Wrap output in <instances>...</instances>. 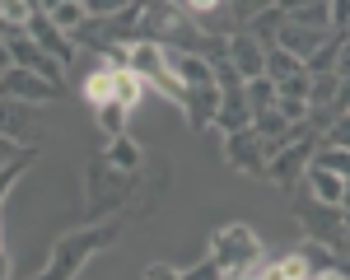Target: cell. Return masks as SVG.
I'll list each match as a JSON object with an SVG mask.
<instances>
[{"instance_id":"obj_20","label":"cell","mask_w":350,"mask_h":280,"mask_svg":"<svg viewBox=\"0 0 350 280\" xmlns=\"http://www.w3.org/2000/svg\"><path fill=\"white\" fill-rule=\"evenodd\" d=\"M243 98H247V112H252V117L271 112L275 108V80H267V75H262V80H247L243 84Z\"/></svg>"},{"instance_id":"obj_15","label":"cell","mask_w":350,"mask_h":280,"mask_svg":"<svg viewBox=\"0 0 350 280\" xmlns=\"http://www.w3.org/2000/svg\"><path fill=\"white\" fill-rule=\"evenodd\" d=\"M304 182H308V196H318V201H327V206H341L350 178H341V173H332V168H323V164H313L308 173H304Z\"/></svg>"},{"instance_id":"obj_17","label":"cell","mask_w":350,"mask_h":280,"mask_svg":"<svg viewBox=\"0 0 350 280\" xmlns=\"http://www.w3.org/2000/svg\"><path fill=\"white\" fill-rule=\"evenodd\" d=\"M308 276H313V266H308V257H304L299 248L262 266V280H308Z\"/></svg>"},{"instance_id":"obj_25","label":"cell","mask_w":350,"mask_h":280,"mask_svg":"<svg viewBox=\"0 0 350 280\" xmlns=\"http://www.w3.org/2000/svg\"><path fill=\"white\" fill-rule=\"evenodd\" d=\"M313 164H323V168H332V173H341V178H350V150H336V145H318Z\"/></svg>"},{"instance_id":"obj_26","label":"cell","mask_w":350,"mask_h":280,"mask_svg":"<svg viewBox=\"0 0 350 280\" xmlns=\"http://www.w3.org/2000/svg\"><path fill=\"white\" fill-rule=\"evenodd\" d=\"M135 0H84V10H89V19H117V14H126Z\"/></svg>"},{"instance_id":"obj_23","label":"cell","mask_w":350,"mask_h":280,"mask_svg":"<svg viewBox=\"0 0 350 280\" xmlns=\"http://www.w3.org/2000/svg\"><path fill=\"white\" fill-rule=\"evenodd\" d=\"M94 117H98V131H103V140H117V136H126L131 108H122V103H108V108L94 112Z\"/></svg>"},{"instance_id":"obj_10","label":"cell","mask_w":350,"mask_h":280,"mask_svg":"<svg viewBox=\"0 0 350 280\" xmlns=\"http://www.w3.org/2000/svg\"><path fill=\"white\" fill-rule=\"evenodd\" d=\"M5 47L14 56V66H24V70H33V75H42V80H52V84H66V66L52 52H42L28 33H5Z\"/></svg>"},{"instance_id":"obj_19","label":"cell","mask_w":350,"mask_h":280,"mask_svg":"<svg viewBox=\"0 0 350 280\" xmlns=\"http://www.w3.org/2000/svg\"><path fill=\"white\" fill-rule=\"evenodd\" d=\"M112 75H117V103H122V108H140V103H145V94H150V84L140 80V75H135L131 66H117V70H112Z\"/></svg>"},{"instance_id":"obj_5","label":"cell","mask_w":350,"mask_h":280,"mask_svg":"<svg viewBox=\"0 0 350 280\" xmlns=\"http://www.w3.org/2000/svg\"><path fill=\"white\" fill-rule=\"evenodd\" d=\"M295 215H299V229H304L313 243L341 252V243H346V210H341V206H327V201L304 192L295 201Z\"/></svg>"},{"instance_id":"obj_31","label":"cell","mask_w":350,"mask_h":280,"mask_svg":"<svg viewBox=\"0 0 350 280\" xmlns=\"http://www.w3.org/2000/svg\"><path fill=\"white\" fill-rule=\"evenodd\" d=\"M145 280H183V271L168 262H154V266H145Z\"/></svg>"},{"instance_id":"obj_9","label":"cell","mask_w":350,"mask_h":280,"mask_svg":"<svg viewBox=\"0 0 350 280\" xmlns=\"http://www.w3.org/2000/svg\"><path fill=\"white\" fill-rule=\"evenodd\" d=\"M224 61L239 70V80H262L267 75V47L247 33V28H234L229 38H224Z\"/></svg>"},{"instance_id":"obj_16","label":"cell","mask_w":350,"mask_h":280,"mask_svg":"<svg viewBox=\"0 0 350 280\" xmlns=\"http://www.w3.org/2000/svg\"><path fill=\"white\" fill-rule=\"evenodd\" d=\"M80 94H84V103H89L94 112L108 108V103H117V75H112V66H108V70L84 75V80H80Z\"/></svg>"},{"instance_id":"obj_34","label":"cell","mask_w":350,"mask_h":280,"mask_svg":"<svg viewBox=\"0 0 350 280\" xmlns=\"http://www.w3.org/2000/svg\"><path fill=\"white\" fill-rule=\"evenodd\" d=\"M308 280H350V271H313Z\"/></svg>"},{"instance_id":"obj_32","label":"cell","mask_w":350,"mask_h":280,"mask_svg":"<svg viewBox=\"0 0 350 280\" xmlns=\"http://www.w3.org/2000/svg\"><path fill=\"white\" fill-rule=\"evenodd\" d=\"M24 150H28V145H14V140H5V136H0V168H5V164H14V159H19Z\"/></svg>"},{"instance_id":"obj_36","label":"cell","mask_w":350,"mask_h":280,"mask_svg":"<svg viewBox=\"0 0 350 280\" xmlns=\"http://www.w3.org/2000/svg\"><path fill=\"white\" fill-rule=\"evenodd\" d=\"M0 280H10V252L0 248Z\"/></svg>"},{"instance_id":"obj_21","label":"cell","mask_w":350,"mask_h":280,"mask_svg":"<svg viewBox=\"0 0 350 280\" xmlns=\"http://www.w3.org/2000/svg\"><path fill=\"white\" fill-rule=\"evenodd\" d=\"M304 70V61H299L295 52H285V47H267V80H290V75H299Z\"/></svg>"},{"instance_id":"obj_3","label":"cell","mask_w":350,"mask_h":280,"mask_svg":"<svg viewBox=\"0 0 350 280\" xmlns=\"http://www.w3.org/2000/svg\"><path fill=\"white\" fill-rule=\"evenodd\" d=\"M211 262H215L219 280H252L262 276V266H267V243L252 234V224H219L215 238H211Z\"/></svg>"},{"instance_id":"obj_33","label":"cell","mask_w":350,"mask_h":280,"mask_svg":"<svg viewBox=\"0 0 350 280\" xmlns=\"http://www.w3.org/2000/svg\"><path fill=\"white\" fill-rule=\"evenodd\" d=\"M341 112H350V80H341V89H336V117Z\"/></svg>"},{"instance_id":"obj_18","label":"cell","mask_w":350,"mask_h":280,"mask_svg":"<svg viewBox=\"0 0 350 280\" xmlns=\"http://www.w3.org/2000/svg\"><path fill=\"white\" fill-rule=\"evenodd\" d=\"M42 14H47V19H52V24L66 33V38H75V33L89 24V10H84V0H61L56 10H42Z\"/></svg>"},{"instance_id":"obj_6","label":"cell","mask_w":350,"mask_h":280,"mask_svg":"<svg viewBox=\"0 0 350 280\" xmlns=\"http://www.w3.org/2000/svg\"><path fill=\"white\" fill-rule=\"evenodd\" d=\"M313 154H318V140L313 136L290 140L285 150H275V154L267 159V178L280 187V192H295L299 182H304V173L313 168Z\"/></svg>"},{"instance_id":"obj_1","label":"cell","mask_w":350,"mask_h":280,"mask_svg":"<svg viewBox=\"0 0 350 280\" xmlns=\"http://www.w3.org/2000/svg\"><path fill=\"white\" fill-rule=\"evenodd\" d=\"M140 173H145V150L131 136L108 140L103 154H94L84 168V215H89V224H103L122 206H131L135 192H140Z\"/></svg>"},{"instance_id":"obj_38","label":"cell","mask_w":350,"mask_h":280,"mask_svg":"<svg viewBox=\"0 0 350 280\" xmlns=\"http://www.w3.org/2000/svg\"><path fill=\"white\" fill-rule=\"evenodd\" d=\"M341 210L350 215V182H346V196H341Z\"/></svg>"},{"instance_id":"obj_35","label":"cell","mask_w":350,"mask_h":280,"mask_svg":"<svg viewBox=\"0 0 350 280\" xmlns=\"http://www.w3.org/2000/svg\"><path fill=\"white\" fill-rule=\"evenodd\" d=\"M10 66H14V56H10V47L0 42V80H5V70H10Z\"/></svg>"},{"instance_id":"obj_7","label":"cell","mask_w":350,"mask_h":280,"mask_svg":"<svg viewBox=\"0 0 350 280\" xmlns=\"http://www.w3.org/2000/svg\"><path fill=\"white\" fill-rule=\"evenodd\" d=\"M267 140L257 136L252 126H239V131H224V164L234 168V173H262L267 178Z\"/></svg>"},{"instance_id":"obj_28","label":"cell","mask_w":350,"mask_h":280,"mask_svg":"<svg viewBox=\"0 0 350 280\" xmlns=\"http://www.w3.org/2000/svg\"><path fill=\"white\" fill-rule=\"evenodd\" d=\"M323 145L350 150V112H341V117H332V122H327V140H323Z\"/></svg>"},{"instance_id":"obj_13","label":"cell","mask_w":350,"mask_h":280,"mask_svg":"<svg viewBox=\"0 0 350 280\" xmlns=\"http://www.w3.org/2000/svg\"><path fill=\"white\" fill-rule=\"evenodd\" d=\"M168 66L183 89H196V84H215V61L201 52H183V47H168Z\"/></svg>"},{"instance_id":"obj_40","label":"cell","mask_w":350,"mask_h":280,"mask_svg":"<svg viewBox=\"0 0 350 280\" xmlns=\"http://www.w3.org/2000/svg\"><path fill=\"white\" fill-rule=\"evenodd\" d=\"M252 280H262V276H252Z\"/></svg>"},{"instance_id":"obj_41","label":"cell","mask_w":350,"mask_h":280,"mask_svg":"<svg viewBox=\"0 0 350 280\" xmlns=\"http://www.w3.org/2000/svg\"><path fill=\"white\" fill-rule=\"evenodd\" d=\"M0 42H5V38H0Z\"/></svg>"},{"instance_id":"obj_24","label":"cell","mask_w":350,"mask_h":280,"mask_svg":"<svg viewBox=\"0 0 350 280\" xmlns=\"http://www.w3.org/2000/svg\"><path fill=\"white\" fill-rule=\"evenodd\" d=\"M275 0H224V10H229V24L234 28H247L262 10H271Z\"/></svg>"},{"instance_id":"obj_2","label":"cell","mask_w":350,"mask_h":280,"mask_svg":"<svg viewBox=\"0 0 350 280\" xmlns=\"http://www.w3.org/2000/svg\"><path fill=\"white\" fill-rule=\"evenodd\" d=\"M117 234H122V224H117V220L84 224V229L61 234V238L52 243V252H47V266H42L38 276H28V280H75L98 252L117 243Z\"/></svg>"},{"instance_id":"obj_22","label":"cell","mask_w":350,"mask_h":280,"mask_svg":"<svg viewBox=\"0 0 350 280\" xmlns=\"http://www.w3.org/2000/svg\"><path fill=\"white\" fill-rule=\"evenodd\" d=\"M38 164V145H28L24 154H19V159H14V164H5L0 168V206H5V196L14 192V182H19V178H24L28 168Z\"/></svg>"},{"instance_id":"obj_37","label":"cell","mask_w":350,"mask_h":280,"mask_svg":"<svg viewBox=\"0 0 350 280\" xmlns=\"http://www.w3.org/2000/svg\"><path fill=\"white\" fill-rule=\"evenodd\" d=\"M341 257H350V215H346V243H341Z\"/></svg>"},{"instance_id":"obj_29","label":"cell","mask_w":350,"mask_h":280,"mask_svg":"<svg viewBox=\"0 0 350 280\" xmlns=\"http://www.w3.org/2000/svg\"><path fill=\"white\" fill-rule=\"evenodd\" d=\"M183 280H219V271H215V262H211V257H201L196 266L183 271Z\"/></svg>"},{"instance_id":"obj_27","label":"cell","mask_w":350,"mask_h":280,"mask_svg":"<svg viewBox=\"0 0 350 280\" xmlns=\"http://www.w3.org/2000/svg\"><path fill=\"white\" fill-rule=\"evenodd\" d=\"M183 10H187L191 19H201V24H215V14H229L224 0H183Z\"/></svg>"},{"instance_id":"obj_11","label":"cell","mask_w":350,"mask_h":280,"mask_svg":"<svg viewBox=\"0 0 350 280\" xmlns=\"http://www.w3.org/2000/svg\"><path fill=\"white\" fill-rule=\"evenodd\" d=\"M183 117H187L191 131H211L219 117V84H196L183 89Z\"/></svg>"},{"instance_id":"obj_4","label":"cell","mask_w":350,"mask_h":280,"mask_svg":"<svg viewBox=\"0 0 350 280\" xmlns=\"http://www.w3.org/2000/svg\"><path fill=\"white\" fill-rule=\"evenodd\" d=\"M126 66H131L150 89H159L168 103H178V112H183V84H178V75H173L168 47H163L159 38H131V42H126Z\"/></svg>"},{"instance_id":"obj_30","label":"cell","mask_w":350,"mask_h":280,"mask_svg":"<svg viewBox=\"0 0 350 280\" xmlns=\"http://www.w3.org/2000/svg\"><path fill=\"white\" fill-rule=\"evenodd\" d=\"M332 75H341V80H350V38H341V47H336V61H332Z\"/></svg>"},{"instance_id":"obj_14","label":"cell","mask_w":350,"mask_h":280,"mask_svg":"<svg viewBox=\"0 0 350 280\" xmlns=\"http://www.w3.org/2000/svg\"><path fill=\"white\" fill-rule=\"evenodd\" d=\"M28 38H33V42H38L42 52H52L61 66H70V61H75V42H70V38H66V33H61V28H56L52 19L42 14V10H38V14L28 19Z\"/></svg>"},{"instance_id":"obj_8","label":"cell","mask_w":350,"mask_h":280,"mask_svg":"<svg viewBox=\"0 0 350 280\" xmlns=\"http://www.w3.org/2000/svg\"><path fill=\"white\" fill-rule=\"evenodd\" d=\"M61 89H66V84L42 80V75L24 70V66H10L5 80H0V98H10V103H28V108H47Z\"/></svg>"},{"instance_id":"obj_12","label":"cell","mask_w":350,"mask_h":280,"mask_svg":"<svg viewBox=\"0 0 350 280\" xmlns=\"http://www.w3.org/2000/svg\"><path fill=\"white\" fill-rule=\"evenodd\" d=\"M327 38H332L327 28H299V24H290V19H285V24H280V33H275V47L295 52L299 61L308 66V61H313V56L327 47Z\"/></svg>"},{"instance_id":"obj_39","label":"cell","mask_w":350,"mask_h":280,"mask_svg":"<svg viewBox=\"0 0 350 280\" xmlns=\"http://www.w3.org/2000/svg\"><path fill=\"white\" fill-rule=\"evenodd\" d=\"M56 5H61V0H42V10H56Z\"/></svg>"}]
</instances>
